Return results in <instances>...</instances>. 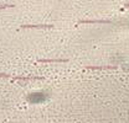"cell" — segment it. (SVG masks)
<instances>
[{
    "label": "cell",
    "instance_id": "1",
    "mask_svg": "<svg viewBox=\"0 0 129 123\" xmlns=\"http://www.w3.org/2000/svg\"><path fill=\"white\" fill-rule=\"evenodd\" d=\"M22 28H51L52 25H22Z\"/></svg>",
    "mask_w": 129,
    "mask_h": 123
},
{
    "label": "cell",
    "instance_id": "2",
    "mask_svg": "<svg viewBox=\"0 0 129 123\" xmlns=\"http://www.w3.org/2000/svg\"><path fill=\"white\" fill-rule=\"evenodd\" d=\"M80 24H111L107 20H81Z\"/></svg>",
    "mask_w": 129,
    "mask_h": 123
},
{
    "label": "cell",
    "instance_id": "3",
    "mask_svg": "<svg viewBox=\"0 0 129 123\" xmlns=\"http://www.w3.org/2000/svg\"><path fill=\"white\" fill-rule=\"evenodd\" d=\"M40 63H66L67 59H39Z\"/></svg>",
    "mask_w": 129,
    "mask_h": 123
},
{
    "label": "cell",
    "instance_id": "4",
    "mask_svg": "<svg viewBox=\"0 0 129 123\" xmlns=\"http://www.w3.org/2000/svg\"><path fill=\"white\" fill-rule=\"evenodd\" d=\"M5 8H14L13 4H0V9H5Z\"/></svg>",
    "mask_w": 129,
    "mask_h": 123
},
{
    "label": "cell",
    "instance_id": "5",
    "mask_svg": "<svg viewBox=\"0 0 129 123\" xmlns=\"http://www.w3.org/2000/svg\"><path fill=\"white\" fill-rule=\"evenodd\" d=\"M9 76V75H6V74H1V73H0V78H8Z\"/></svg>",
    "mask_w": 129,
    "mask_h": 123
}]
</instances>
